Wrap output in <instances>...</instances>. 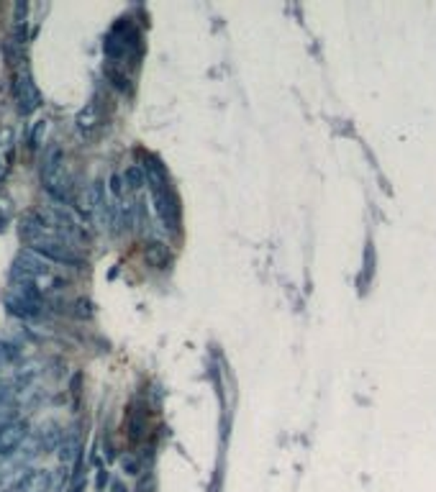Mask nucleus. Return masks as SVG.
Here are the masks:
<instances>
[{
    "label": "nucleus",
    "mask_w": 436,
    "mask_h": 492,
    "mask_svg": "<svg viewBox=\"0 0 436 492\" xmlns=\"http://www.w3.org/2000/svg\"><path fill=\"white\" fill-rule=\"evenodd\" d=\"M26 439V423L23 421H6L0 425V459H6L21 446Z\"/></svg>",
    "instance_id": "nucleus-2"
},
{
    "label": "nucleus",
    "mask_w": 436,
    "mask_h": 492,
    "mask_svg": "<svg viewBox=\"0 0 436 492\" xmlns=\"http://www.w3.org/2000/svg\"><path fill=\"white\" fill-rule=\"evenodd\" d=\"M13 95H15V103L21 108V113H34L41 103V97H39V90L34 85V77H31L29 69H21L13 80Z\"/></svg>",
    "instance_id": "nucleus-1"
},
{
    "label": "nucleus",
    "mask_w": 436,
    "mask_h": 492,
    "mask_svg": "<svg viewBox=\"0 0 436 492\" xmlns=\"http://www.w3.org/2000/svg\"><path fill=\"white\" fill-rule=\"evenodd\" d=\"M44 487H46V472L36 470V472H29V474L15 485L13 492H44Z\"/></svg>",
    "instance_id": "nucleus-3"
},
{
    "label": "nucleus",
    "mask_w": 436,
    "mask_h": 492,
    "mask_svg": "<svg viewBox=\"0 0 436 492\" xmlns=\"http://www.w3.org/2000/svg\"><path fill=\"white\" fill-rule=\"evenodd\" d=\"M44 128H46V123L41 121V123L36 126V134H31V149H34V146H39V142H41V134H44Z\"/></svg>",
    "instance_id": "nucleus-4"
}]
</instances>
